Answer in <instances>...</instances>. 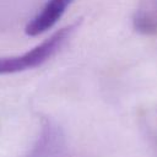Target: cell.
<instances>
[{"mask_svg": "<svg viewBox=\"0 0 157 157\" xmlns=\"http://www.w3.org/2000/svg\"><path fill=\"white\" fill-rule=\"evenodd\" d=\"M76 26L77 23H72L56 31L40 44L21 55L18 54L11 56H0V75L22 72L43 65L58 52H60V49L65 45V43L75 31Z\"/></svg>", "mask_w": 157, "mask_h": 157, "instance_id": "obj_1", "label": "cell"}, {"mask_svg": "<svg viewBox=\"0 0 157 157\" xmlns=\"http://www.w3.org/2000/svg\"><path fill=\"white\" fill-rule=\"evenodd\" d=\"M74 0H48L42 10L27 23L25 32L29 37L39 36L50 29L64 15Z\"/></svg>", "mask_w": 157, "mask_h": 157, "instance_id": "obj_2", "label": "cell"}, {"mask_svg": "<svg viewBox=\"0 0 157 157\" xmlns=\"http://www.w3.org/2000/svg\"><path fill=\"white\" fill-rule=\"evenodd\" d=\"M28 157H69L63 132L58 126L48 123Z\"/></svg>", "mask_w": 157, "mask_h": 157, "instance_id": "obj_3", "label": "cell"}, {"mask_svg": "<svg viewBox=\"0 0 157 157\" xmlns=\"http://www.w3.org/2000/svg\"><path fill=\"white\" fill-rule=\"evenodd\" d=\"M142 126L148 142L157 152V107L147 110L144 114Z\"/></svg>", "mask_w": 157, "mask_h": 157, "instance_id": "obj_4", "label": "cell"}]
</instances>
